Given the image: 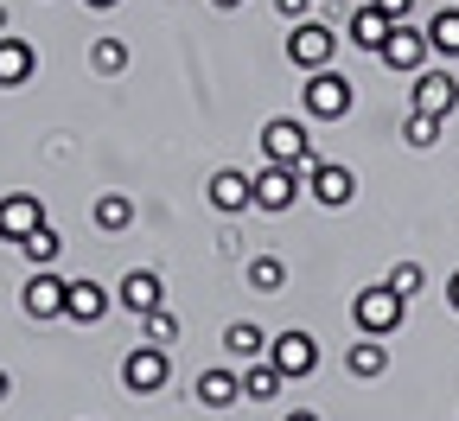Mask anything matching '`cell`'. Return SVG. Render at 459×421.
<instances>
[{"mask_svg": "<svg viewBox=\"0 0 459 421\" xmlns=\"http://www.w3.org/2000/svg\"><path fill=\"white\" fill-rule=\"evenodd\" d=\"M351 320H358V332H370V338H395L402 320H409V300H402L389 281H370V287L351 300Z\"/></svg>", "mask_w": 459, "mask_h": 421, "instance_id": "obj_1", "label": "cell"}, {"mask_svg": "<svg viewBox=\"0 0 459 421\" xmlns=\"http://www.w3.org/2000/svg\"><path fill=\"white\" fill-rule=\"evenodd\" d=\"M300 102H307V115H319V122H344V115L358 109V83L344 77V71H307V90H300Z\"/></svg>", "mask_w": 459, "mask_h": 421, "instance_id": "obj_2", "label": "cell"}, {"mask_svg": "<svg viewBox=\"0 0 459 421\" xmlns=\"http://www.w3.org/2000/svg\"><path fill=\"white\" fill-rule=\"evenodd\" d=\"M262 160H268V166H300V172H313V166H319V153H313L307 128H300V122H287V115L262 122Z\"/></svg>", "mask_w": 459, "mask_h": 421, "instance_id": "obj_3", "label": "cell"}, {"mask_svg": "<svg viewBox=\"0 0 459 421\" xmlns=\"http://www.w3.org/2000/svg\"><path fill=\"white\" fill-rule=\"evenodd\" d=\"M428 32L415 26V20H395L389 26V39H383V51H377V65L383 71H402V77H415V71H428Z\"/></svg>", "mask_w": 459, "mask_h": 421, "instance_id": "obj_4", "label": "cell"}, {"mask_svg": "<svg viewBox=\"0 0 459 421\" xmlns=\"http://www.w3.org/2000/svg\"><path fill=\"white\" fill-rule=\"evenodd\" d=\"M287 57H294L300 71H325L338 57V32L319 26V20H294V32H287Z\"/></svg>", "mask_w": 459, "mask_h": 421, "instance_id": "obj_5", "label": "cell"}, {"mask_svg": "<svg viewBox=\"0 0 459 421\" xmlns=\"http://www.w3.org/2000/svg\"><path fill=\"white\" fill-rule=\"evenodd\" d=\"M268 364H274L287 383L313 377V371H319V345H313V332H281V338H268Z\"/></svg>", "mask_w": 459, "mask_h": 421, "instance_id": "obj_6", "label": "cell"}, {"mask_svg": "<svg viewBox=\"0 0 459 421\" xmlns=\"http://www.w3.org/2000/svg\"><path fill=\"white\" fill-rule=\"evenodd\" d=\"M300 192H307V172H300V166H262V172H255V211H274V217H281Z\"/></svg>", "mask_w": 459, "mask_h": 421, "instance_id": "obj_7", "label": "cell"}, {"mask_svg": "<svg viewBox=\"0 0 459 421\" xmlns=\"http://www.w3.org/2000/svg\"><path fill=\"white\" fill-rule=\"evenodd\" d=\"M166 377H172V364H166V345H134V351L122 357V383H128L134 396L166 390Z\"/></svg>", "mask_w": 459, "mask_h": 421, "instance_id": "obj_8", "label": "cell"}, {"mask_svg": "<svg viewBox=\"0 0 459 421\" xmlns=\"http://www.w3.org/2000/svg\"><path fill=\"white\" fill-rule=\"evenodd\" d=\"M307 192H313L325 211H344V205L358 198V172H351V166H332V160H319V166L307 172Z\"/></svg>", "mask_w": 459, "mask_h": 421, "instance_id": "obj_9", "label": "cell"}, {"mask_svg": "<svg viewBox=\"0 0 459 421\" xmlns=\"http://www.w3.org/2000/svg\"><path fill=\"white\" fill-rule=\"evenodd\" d=\"M20 307H26V320H65V281L51 268H32V281L20 287Z\"/></svg>", "mask_w": 459, "mask_h": 421, "instance_id": "obj_10", "label": "cell"}, {"mask_svg": "<svg viewBox=\"0 0 459 421\" xmlns=\"http://www.w3.org/2000/svg\"><path fill=\"white\" fill-rule=\"evenodd\" d=\"M415 109L434 115V122H446V115L459 109V83H453V71H415Z\"/></svg>", "mask_w": 459, "mask_h": 421, "instance_id": "obj_11", "label": "cell"}, {"mask_svg": "<svg viewBox=\"0 0 459 421\" xmlns=\"http://www.w3.org/2000/svg\"><path fill=\"white\" fill-rule=\"evenodd\" d=\"M249 205H255V172H237V166L211 172V211L237 217V211H249Z\"/></svg>", "mask_w": 459, "mask_h": 421, "instance_id": "obj_12", "label": "cell"}, {"mask_svg": "<svg viewBox=\"0 0 459 421\" xmlns=\"http://www.w3.org/2000/svg\"><path fill=\"white\" fill-rule=\"evenodd\" d=\"M108 307H115V294H108L102 281H90V275H83V281H65V320H77V326H96Z\"/></svg>", "mask_w": 459, "mask_h": 421, "instance_id": "obj_13", "label": "cell"}, {"mask_svg": "<svg viewBox=\"0 0 459 421\" xmlns=\"http://www.w3.org/2000/svg\"><path fill=\"white\" fill-rule=\"evenodd\" d=\"M160 294H166V287H160V275H153V268H128V275H122V287H115V307H128L134 320H147V313L160 307Z\"/></svg>", "mask_w": 459, "mask_h": 421, "instance_id": "obj_14", "label": "cell"}, {"mask_svg": "<svg viewBox=\"0 0 459 421\" xmlns=\"http://www.w3.org/2000/svg\"><path fill=\"white\" fill-rule=\"evenodd\" d=\"M39 224H45V205H39L32 192H7V198H0V236H7V243L32 236Z\"/></svg>", "mask_w": 459, "mask_h": 421, "instance_id": "obj_15", "label": "cell"}, {"mask_svg": "<svg viewBox=\"0 0 459 421\" xmlns=\"http://www.w3.org/2000/svg\"><path fill=\"white\" fill-rule=\"evenodd\" d=\"M39 77V51L26 39H0V90H20Z\"/></svg>", "mask_w": 459, "mask_h": 421, "instance_id": "obj_16", "label": "cell"}, {"mask_svg": "<svg viewBox=\"0 0 459 421\" xmlns=\"http://www.w3.org/2000/svg\"><path fill=\"white\" fill-rule=\"evenodd\" d=\"M344 39H351L358 51H370V57H377V51H383V39H389V20H383L377 7H358L351 20H344Z\"/></svg>", "mask_w": 459, "mask_h": 421, "instance_id": "obj_17", "label": "cell"}, {"mask_svg": "<svg viewBox=\"0 0 459 421\" xmlns=\"http://www.w3.org/2000/svg\"><path fill=\"white\" fill-rule=\"evenodd\" d=\"M344 364H351V377H364V383H370V377H383V371H389V345L364 332V345L344 351Z\"/></svg>", "mask_w": 459, "mask_h": 421, "instance_id": "obj_18", "label": "cell"}, {"mask_svg": "<svg viewBox=\"0 0 459 421\" xmlns=\"http://www.w3.org/2000/svg\"><path fill=\"white\" fill-rule=\"evenodd\" d=\"M421 32H428V51L434 57H459V7H440Z\"/></svg>", "mask_w": 459, "mask_h": 421, "instance_id": "obj_19", "label": "cell"}, {"mask_svg": "<svg viewBox=\"0 0 459 421\" xmlns=\"http://www.w3.org/2000/svg\"><path fill=\"white\" fill-rule=\"evenodd\" d=\"M237 396H243V377H237V371H204V377H198V402H204V408H230Z\"/></svg>", "mask_w": 459, "mask_h": 421, "instance_id": "obj_20", "label": "cell"}, {"mask_svg": "<svg viewBox=\"0 0 459 421\" xmlns=\"http://www.w3.org/2000/svg\"><path fill=\"white\" fill-rule=\"evenodd\" d=\"M57 250H65V236H57L51 224H39L32 236H20V256H26V268H51V262H57Z\"/></svg>", "mask_w": 459, "mask_h": 421, "instance_id": "obj_21", "label": "cell"}, {"mask_svg": "<svg viewBox=\"0 0 459 421\" xmlns=\"http://www.w3.org/2000/svg\"><path fill=\"white\" fill-rule=\"evenodd\" d=\"M223 351H230V357H237V364H255V357L268 351V338H262V326H249V320H237V326H230V332H223Z\"/></svg>", "mask_w": 459, "mask_h": 421, "instance_id": "obj_22", "label": "cell"}, {"mask_svg": "<svg viewBox=\"0 0 459 421\" xmlns=\"http://www.w3.org/2000/svg\"><path fill=\"white\" fill-rule=\"evenodd\" d=\"M90 217H96V230L115 236V230H128V224H134V198H128V192H102Z\"/></svg>", "mask_w": 459, "mask_h": 421, "instance_id": "obj_23", "label": "cell"}, {"mask_svg": "<svg viewBox=\"0 0 459 421\" xmlns=\"http://www.w3.org/2000/svg\"><path fill=\"white\" fill-rule=\"evenodd\" d=\"M281 383H287V377H281L274 364H262V357H255V364L243 371V402H268V396H281Z\"/></svg>", "mask_w": 459, "mask_h": 421, "instance_id": "obj_24", "label": "cell"}, {"mask_svg": "<svg viewBox=\"0 0 459 421\" xmlns=\"http://www.w3.org/2000/svg\"><path fill=\"white\" fill-rule=\"evenodd\" d=\"M249 287L255 294H281L287 287V262L281 256H249Z\"/></svg>", "mask_w": 459, "mask_h": 421, "instance_id": "obj_25", "label": "cell"}, {"mask_svg": "<svg viewBox=\"0 0 459 421\" xmlns=\"http://www.w3.org/2000/svg\"><path fill=\"white\" fill-rule=\"evenodd\" d=\"M128 57H134V51H128V39H96V45H90V65H96L102 77L128 71Z\"/></svg>", "mask_w": 459, "mask_h": 421, "instance_id": "obj_26", "label": "cell"}, {"mask_svg": "<svg viewBox=\"0 0 459 421\" xmlns=\"http://www.w3.org/2000/svg\"><path fill=\"white\" fill-rule=\"evenodd\" d=\"M402 141H409L415 153H428V147L440 141V122H434V115H421V109H409V122H402Z\"/></svg>", "mask_w": 459, "mask_h": 421, "instance_id": "obj_27", "label": "cell"}, {"mask_svg": "<svg viewBox=\"0 0 459 421\" xmlns=\"http://www.w3.org/2000/svg\"><path fill=\"white\" fill-rule=\"evenodd\" d=\"M141 332H147V345H172V338H179V320H172L166 307H153V313L141 320Z\"/></svg>", "mask_w": 459, "mask_h": 421, "instance_id": "obj_28", "label": "cell"}, {"mask_svg": "<svg viewBox=\"0 0 459 421\" xmlns=\"http://www.w3.org/2000/svg\"><path fill=\"white\" fill-rule=\"evenodd\" d=\"M421 281H428V275H421V262H395V268H389V287H395L402 300H415V294H421Z\"/></svg>", "mask_w": 459, "mask_h": 421, "instance_id": "obj_29", "label": "cell"}, {"mask_svg": "<svg viewBox=\"0 0 459 421\" xmlns=\"http://www.w3.org/2000/svg\"><path fill=\"white\" fill-rule=\"evenodd\" d=\"M370 7H377V13L395 26V20H409V13H415V0H370Z\"/></svg>", "mask_w": 459, "mask_h": 421, "instance_id": "obj_30", "label": "cell"}, {"mask_svg": "<svg viewBox=\"0 0 459 421\" xmlns=\"http://www.w3.org/2000/svg\"><path fill=\"white\" fill-rule=\"evenodd\" d=\"M274 13H281V20H307L313 0H274Z\"/></svg>", "mask_w": 459, "mask_h": 421, "instance_id": "obj_31", "label": "cell"}, {"mask_svg": "<svg viewBox=\"0 0 459 421\" xmlns=\"http://www.w3.org/2000/svg\"><path fill=\"white\" fill-rule=\"evenodd\" d=\"M446 300H453V313H459V268H453V281H446Z\"/></svg>", "mask_w": 459, "mask_h": 421, "instance_id": "obj_32", "label": "cell"}, {"mask_svg": "<svg viewBox=\"0 0 459 421\" xmlns=\"http://www.w3.org/2000/svg\"><path fill=\"white\" fill-rule=\"evenodd\" d=\"M83 7H96V13H108V7H122V0H83Z\"/></svg>", "mask_w": 459, "mask_h": 421, "instance_id": "obj_33", "label": "cell"}, {"mask_svg": "<svg viewBox=\"0 0 459 421\" xmlns=\"http://www.w3.org/2000/svg\"><path fill=\"white\" fill-rule=\"evenodd\" d=\"M287 421H319V415H313V408H294V415H287Z\"/></svg>", "mask_w": 459, "mask_h": 421, "instance_id": "obj_34", "label": "cell"}, {"mask_svg": "<svg viewBox=\"0 0 459 421\" xmlns=\"http://www.w3.org/2000/svg\"><path fill=\"white\" fill-rule=\"evenodd\" d=\"M7 390H13V377H7V371H0V402H7Z\"/></svg>", "mask_w": 459, "mask_h": 421, "instance_id": "obj_35", "label": "cell"}, {"mask_svg": "<svg viewBox=\"0 0 459 421\" xmlns=\"http://www.w3.org/2000/svg\"><path fill=\"white\" fill-rule=\"evenodd\" d=\"M217 7H223V13H237V7H243V0H217Z\"/></svg>", "mask_w": 459, "mask_h": 421, "instance_id": "obj_36", "label": "cell"}, {"mask_svg": "<svg viewBox=\"0 0 459 421\" xmlns=\"http://www.w3.org/2000/svg\"><path fill=\"white\" fill-rule=\"evenodd\" d=\"M0 39H7V7H0Z\"/></svg>", "mask_w": 459, "mask_h": 421, "instance_id": "obj_37", "label": "cell"}]
</instances>
